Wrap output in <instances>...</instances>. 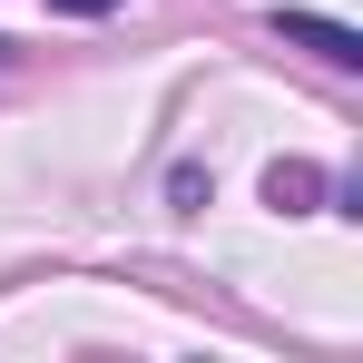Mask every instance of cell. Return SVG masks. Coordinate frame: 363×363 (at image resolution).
I'll return each mask as SVG.
<instances>
[{
  "instance_id": "6da1fadb",
  "label": "cell",
  "mask_w": 363,
  "mask_h": 363,
  "mask_svg": "<svg viewBox=\"0 0 363 363\" xmlns=\"http://www.w3.org/2000/svg\"><path fill=\"white\" fill-rule=\"evenodd\" d=\"M265 30H275V40H295V50H314L324 69H363V40L344 30V20H324V10H275Z\"/></svg>"
},
{
  "instance_id": "7a4b0ae2",
  "label": "cell",
  "mask_w": 363,
  "mask_h": 363,
  "mask_svg": "<svg viewBox=\"0 0 363 363\" xmlns=\"http://www.w3.org/2000/svg\"><path fill=\"white\" fill-rule=\"evenodd\" d=\"M314 196H324V177H314L304 157H275V167H265V206H275V216H304Z\"/></svg>"
},
{
  "instance_id": "3957f363",
  "label": "cell",
  "mask_w": 363,
  "mask_h": 363,
  "mask_svg": "<svg viewBox=\"0 0 363 363\" xmlns=\"http://www.w3.org/2000/svg\"><path fill=\"white\" fill-rule=\"evenodd\" d=\"M50 10H60V20H108L118 0H50Z\"/></svg>"
}]
</instances>
